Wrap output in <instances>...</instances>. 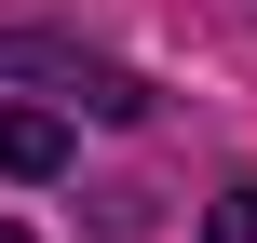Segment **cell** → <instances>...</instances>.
Returning a JSON list of instances; mask_svg holds the SVG:
<instances>
[{
	"label": "cell",
	"mask_w": 257,
	"mask_h": 243,
	"mask_svg": "<svg viewBox=\"0 0 257 243\" xmlns=\"http://www.w3.org/2000/svg\"><path fill=\"white\" fill-rule=\"evenodd\" d=\"M0 81H81V108H108V122H136V108H149L122 68H81V54H54V41H0Z\"/></svg>",
	"instance_id": "obj_1"
},
{
	"label": "cell",
	"mask_w": 257,
	"mask_h": 243,
	"mask_svg": "<svg viewBox=\"0 0 257 243\" xmlns=\"http://www.w3.org/2000/svg\"><path fill=\"white\" fill-rule=\"evenodd\" d=\"M68 162V122H41V108H0V176H54Z\"/></svg>",
	"instance_id": "obj_2"
},
{
	"label": "cell",
	"mask_w": 257,
	"mask_h": 243,
	"mask_svg": "<svg viewBox=\"0 0 257 243\" xmlns=\"http://www.w3.org/2000/svg\"><path fill=\"white\" fill-rule=\"evenodd\" d=\"M203 243H257V189H230V203L203 216Z\"/></svg>",
	"instance_id": "obj_3"
},
{
	"label": "cell",
	"mask_w": 257,
	"mask_h": 243,
	"mask_svg": "<svg viewBox=\"0 0 257 243\" xmlns=\"http://www.w3.org/2000/svg\"><path fill=\"white\" fill-rule=\"evenodd\" d=\"M0 243H27V230H0Z\"/></svg>",
	"instance_id": "obj_4"
}]
</instances>
